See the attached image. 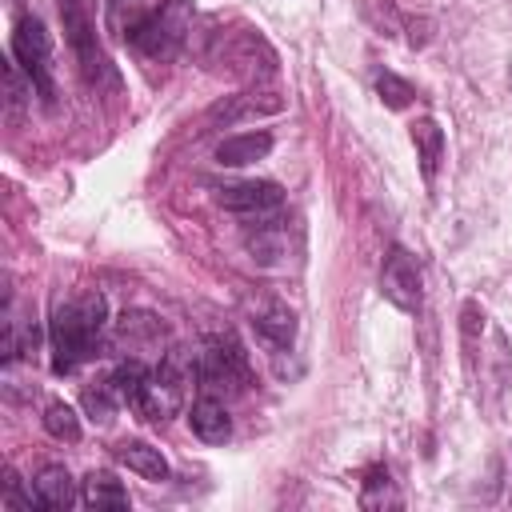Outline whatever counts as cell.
<instances>
[{"label":"cell","mask_w":512,"mask_h":512,"mask_svg":"<svg viewBox=\"0 0 512 512\" xmlns=\"http://www.w3.org/2000/svg\"><path fill=\"white\" fill-rule=\"evenodd\" d=\"M104 324H108V300H104L96 288L60 300V304L52 308V320H48L52 372H56V376H68V372H76L84 360H92V356L100 352Z\"/></svg>","instance_id":"cell-1"},{"label":"cell","mask_w":512,"mask_h":512,"mask_svg":"<svg viewBox=\"0 0 512 512\" xmlns=\"http://www.w3.org/2000/svg\"><path fill=\"white\" fill-rule=\"evenodd\" d=\"M188 28H192V0H160V8H148V16L132 28V36L124 44L136 56L164 64V60L180 56Z\"/></svg>","instance_id":"cell-2"},{"label":"cell","mask_w":512,"mask_h":512,"mask_svg":"<svg viewBox=\"0 0 512 512\" xmlns=\"http://www.w3.org/2000/svg\"><path fill=\"white\" fill-rule=\"evenodd\" d=\"M192 376L200 392L212 396H240L252 384V368H248V352L232 340V336H212L196 356H192Z\"/></svg>","instance_id":"cell-3"},{"label":"cell","mask_w":512,"mask_h":512,"mask_svg":"<svg viewBox=\"0 0 512 512\" xmlns=\"http://www.w3.org/2000/svg\"><path fill=\"white\" fill-rule=\"evenodd\" d=\"M60 20H64V40L80 64V76L88 80V88H104L116 84V68L104 52V44L96 40V20L88 12L84 0H60Z\"/></svg>","instance_id":"cell-4"},{"label":"cell","mask_w":512,"mask_h":512,"mask_svg":"<svg viewBox=\"0 0 512 512\" xmlns=\"http://www.w3.org/2000/svg\"><path fill=\"white\" fill-rule=\"evenodd\" d=\"M188 380H196V376H192V360H184L180 352H168V356L152 368V376H148L140 400L132 404V412H136L144 424H164L172 412H180V404H184V384H188Z\"/></svg>","instance_id":"cell-5"},{"label":"cell","mask_w":512,"mask_h":512,"mask_svg":"<svg viewBox=\"0 0 512 512\" xmlns=\"http://www.w3.org/2000/svg\"><path fill=\"white\" fill-rule=\"evenodd\" d=\"M12 60L28 72L36 96L44 104H56V80H52V36L40 24V16H20L12 28V44H8Z\"/></svg>","instance_id":"cell-6"},{"label":"cell","mask_w":512,"mask_h":512,"mask_svg":"<svg viewBox=\"0 0 512 512\" xmlns=\"http://www.w3.org/2000/svg\"><path fill=\"white\" fill-rule=\"evenodd\" d=\"M380 292L400 312H420V304H424V276H420L416 256L404 244H392L388 256H384V264H380Z\"/></svg>","instance_id":"cell-7"},{"label":"cell","mask_w":512,"mask_h":512,"mask_svg":"<svg viewBox=\"0 0 512 512\" xmlns=\"http://www.w3.org/2000/svg\"><path fill=\"white\" fill-rule=\"evenodd\" d=\"M216 204L244 220H264L284 208V188L276 180H240V184H224L216 192Z\"/></svg>","instance_id":"cell-8"},{"label":"cell","mask_w":512,"mask_h":512,"mask_svg":"<svg viewBox=\"0 0 512 512\" xmlns=\"http://www.w3.org/2000/svg\"><path fill=\"white\" fill-rule=\"evenodd\" d=\"M28 496L32 508H72L76 504V480L68 476L64 464H44L32 480H28Z\"/></svg>","instance_id":"cell-9"},{"label":"cell","mask_w":512,"mask_h":512,"mask_svg":"<svg viewBox=\"0 0 512 512\" xmlns=\"http://www.w3.org/2000/svg\"><path fill=\"white\" fill-rule=\"evenodd\" d=\"M252 328H256V336H260L272 352H284V348H292V340H296V316H292V308L280 304V300H264L260 308H252Z\"/></svg>","instance_id":"cell-10"},{"label":"cell","mask_w":512,"mask_h":512,"mask_svg":"<svg viewBox=\"0 0 512 512\" xmlns=\"http://www.w3.org/2000/svg\"><path fill=\"white\" fill-rule=\"evenodd\" d=\"M188 424H192V432H196L204 444H224V440L232 436L228 408H224V400L212 396V392H200V400H192V408H188Z\"/></svg>","instance_id":"cell-11"},{"label":"cell","mask_w":512,"mask_h":512,"mask_svg":"<svg viewBox=\"0 0 512 512\" xmlns=\"http://www.w3.org/2000/svg\"><path fill=\"white\" fill-rule=\"evenodd\" d=\"M272 152V132H236V136H224L216 144V164L220 168H244V164H256Z\"/></svg>","instance_id":"cell-12"},{"label":"cell","mask_w":512,"mask_h":512,"mask_svg":"<svg viewBox=\"0 0 512 512\" xmlns=\"http://www.w3.org/2000/svg\"><path fill=\"white\" fill-rule=\"evenodd\" d=\"M112 456H116V464H124L128 472H136V476H144V480H152V484L168 480V460H164V452L152 448L148 440H120V444L112 448Z\"/></svg>","instance_id":"cell-13"},{"label":"cell","mask_w":512,"mask_h":512,"mask_svg":"<svg viewBox=\"0 0 512 512\" xmlns=\"http://www.w3.org/2000/svg\"><path fill=\"white\" fill-rule=\"evenodd\" d=\"M80 500L88 504V508H128V488L112 476V472H104V468H92L84 480H80Z\"/></svg>","instance_id":"cell-14"},{"label":"cell","mask_w":512,"mask_h":512,"mask_svg":"<svg viewBox=\"0 0 512 512\" xmlns=\"http://www.w3.org/2000/svg\"><path fill=\"white\" fill-rule=\"evenodd\" d=\"M412 144H416V156H420V172L424 180L432 184L436 180V168L444 160V128L432 120V116H420L412 124Z\"/></svg>","instance_id":"cell-15"},{"label":"cell","mask_w":512,"mask_h":512,"mask_svg":"<svg viewBox=\"0 0 512 512\" xmlns=\"http://www.w3.org/2000/svg\"><path fill=\"white\" fill-rule=\"evenodd\" d=\"M284 108V100L280 96H268V100H260L256 92H240V96H224L220 104H212V112H208V120L212 124H236V120H244V116H256V112H280Z\"/></svg>","instance_id":"cell-16"},{"label":"cell","mask_w":512,"mask_h":512,"mask_svg":"<svg viewBox=\"0 0 512 512\" xmlns=\"http://www.w3.org/2000/svg\"><path fill=\"white\" fill-rule=\"evenodd\" d=\"M36 340H40L36 320L16 316V308H8V320H4V364L12 368L16 360L32 356V352H36Z\"/></svg>","instance_id":"cell-17"},{"label":"cell","mask_w":512,"mask_h":512,"mask_svg":"<svg viewBox=\"0 0 512 512\" xmlns=\"http://www.w3.org/2000/svg\"><path fill=\"white\" fill-rule=\"evenodd\" d=\"M244 244H248V252H252L260 264H276V260L284 256V236H280V224H276L272 216H264V220L256 224V232L244 236Z\"/></svg>","instance_id":"cell-18"},{"label":"cell","mask_w":512,"mask_h":512,"mask_svg":"<svg viewBox=\"0 0 512 512\" xmlns=\"http://www.w3.org/2000/svg\"><path fill=\"white\" fill-rule=\"evenodd\" d=\"M144 16H148L144 0H108V8H104V28L112 32V40H128L132 28H136Z\"/></svg>","instance_id":"cell-19"},{"label":"cell","mask_w":512,"mask_h":512,"mask_svg":"<svg viewBox=\"0 0 512 512\" xmlns=\"http://www.w3.org/2000/svg\"><path fill=\"white\" fill-rule=\"evenodd\" d=\"M32 80H28V72L12 60V52H8V60H4V104H8V116H20V108L32 100Z\"/></svg>","instance_id":"cell-20"},{"label":"cell","mask_w":512,"mask_h":512,"mask_svg":"<svg viewBox=\"0 0 512 512\" xmlns=\"http://www.w3.org/2000/svg\"><path fill=\"white\" fill-rule=\"evenodd\" d=\"M44 432H48L52 440H68V444H76V440H80V416H76V408L52 400V404L44 408Z\"/></svg>","instance_id":"cell-21"},{"label":"cell","mask_w":512,"mask_h":512,"mask_svg":"<svg viewBox=\"0 0 512 512\" xmlns=\"http://www.w3.org/2000/svg\"><path fill=\"white\" fill-rule=\"evenodd\" d=\"M360 504L364 508H384V504H400V496H396V484H392V476H388V468H368V476H364V492H360Z\"/></svg>","instance_id":"cell-22"},{"label":"cell","mask_w":512,"mask_h":512,"mask_svg":"<svg viewBox=\"0 0 512 512\" xmlns=\"http://www.w3.org/2000/svg\"><path fill=\"white\" fill-rule=\"evenodd\" d=\"M84 408L92 412V420H112V412L120 408V396H116V388H112V380L104 376V380H96V388H84Z\"/></svg>","instance_id":"cell-23"},{"label":"cell","mask_w":512,"mask_h":512,"mask_svg":"<svg viewBox=\"0 0 512 512\" xmlns=\"http://www.w3.org/2000/svg\"><path fill=\"white\" fill-rule=\"evenodd\" d=\"M376 92H380V100H384L388 108H396V112L416 100V88H412L408 80H400L396 72H376Z\"/></svg>","instance_id":"cell-24"}]
</instances>
